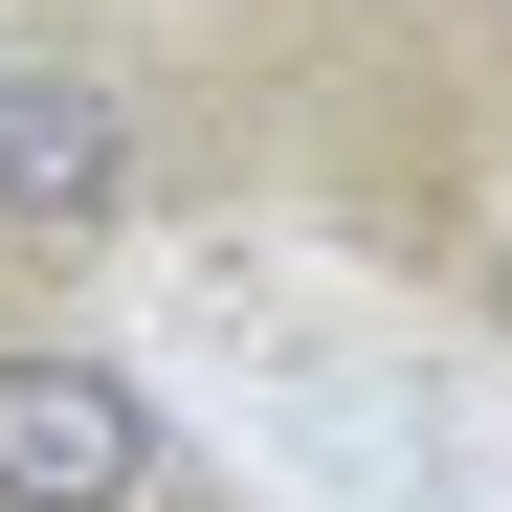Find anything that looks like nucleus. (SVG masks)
<instances>
[{
  "label": "nucleus",
  "mask_w": 512,
  "mask_h": 512,
  "mask_svg": "<svg viewBox=\"0 0 512 512\" xmlns=\"http://www.w3.org/2000/svg\"><path fill=\"white\" fill-rule=\"evenodd\" d=\"M0 512H179V446L90 334H0Z\"/></svg>",
  "instance_id": "nucleus-1"
},
{
  "label": "nucleus",
  "mask_w": 512,
  "mask_h": 512,
  "mask_svg": "<svg viewBox=\"0 0 512 512\" xmlns=\"http://www.w3.org/2000/svg\"><path fill=\"white\" fill-rule=\"evenodd\" d=\"M490 312H512V245H490Z\"/></svg>",
  "instance_id": "nucleus-2"
}]
</instances>
